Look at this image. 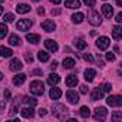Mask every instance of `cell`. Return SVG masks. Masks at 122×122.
<instances>
[{
    "instance_id": "cell-40",
    "label": "cell",
    "mask_w": 122,
    "mask_h": 122,
    "mask_svg": "<svg viewBox=\"0 0 122 122\" xmlns=\"http://www.w3.org/2000/svg\"><path fill=\"white\" fill-rule=\"evenodd\" d=\"M81 93H82V95H86V93H88V86H86V85H82V86H81Z\"/></svg>"
},
{
    "instance_id": "cell-15",
    "label": "cell",
    "mask_w": 122,
    "mask_h": 122,
    "mask_svg": "<svg viewBox=\"0 0 122 122\" xmlns=\"http://www.w3.org/2000/svg\"><path fill=\"white\" fill-rule=\"evenodd\" d=\"M112 37H113L115 40H119V39L122 37V27H121L119 25H116V26L112 27Z\"/></svg>"
},
{
    "instance_id": "cell-8",
    "label": "cell",
    "mask_w": 122,
    "mask_h": 122,
    "mask_svg": "<svg viewBox=\"0 0 122 122\" xmlns=\"http://www.w3.org/2000/svg\"><path fill=\"white\" fill-rule=\"evenodd\" d=\"M66 99H68L69 103L76 105V103L79 102V93H78L76 91H73V89H69V91L66 92Z\"/></svg>"
},
{
    "instance_id": "cell-2",
    "label": "cell",
    "mask_w": 122,
    "mask_h": 122,
    "mask_svg": "<svg viewBox=\"0 0 122 122\" xmlns=\"http://www.w3.org/2000/svg\"><path fill=\"white\" fill-rule=\"evenodd\" d=\"M88 22L92 25V26H99L102 23V16L99 15V12L96 10H89L88 12Z\"/></svg>"
},
{
    "instance_id": "cell-23",
    "label": "cell",
    "mask_w": 122,
    "mask_h": 122,
    "mask_svg": "<svg viewBox=\"0 0 122 122\" xmlns=\"http://www.w3.org/2000/svg\"><path fill=\"white\" fill-rule=\"evenodd\" d=\"M83 19H85V15H83V13H81V12H78V13L72 15V22H73V23H76V25H81V23L83 22Z\"/></svg>"
},
{
    "instance_id": "cell-6",
    "label": "cell",
    "mask_w": 122,
    "mask_h": 122,
    "mask_svg": "<svg viewBox=\"0 0 122 122\" xmlns=\"http://www.w3.org/2000/svg\"><path fill=\"white\" fill-rule=\"evenodd\" d=\"M106 116H108V111H106V108H103V106H99V108H96L95 109V113H93V118H95V121H105L106 119Z\"/></svg>"
},
{
    "instance_id": "cell-41",
    "label": "cell",
    "mask_w": 122,
    "mask_h": 122,
    "mask_svg": "<svg viewBox=\"0 0 122 122\" xmlns=\"http://www.w3.org/2000/svg\"><path fill=\"white\" fill-rule=\"evenodd\" d=\"M25 57H26V62H29V63H32V62H33V56H32V55L26 53V55H25Z\"/></svg>"
},
{
    "instance_id": "cell-52",
    "label": "cell",
    "mask_w": 122,
    "mask_h": 122,
    "mask_svg": "<svg viewBox=\"0 0 122 122\" xmlns=\"http://www.w3.org/2000/svg\"><path fill=\"white\" fill-rule=\"evenodd\" d=\"M0 3H3V0H0Z\"/></svg>"
},
{
    "instance_id": "cell-10",
    "label": "cell",
    "mask_w": 122,
    "mask_h": 122,
    "mask_svg": "<svg viewBox=\"0 0 122 122\" xmlns=\"http://www.w3.org/2000/svg\"><path fill=\"white\" fill-rule=\"evenodd\" d=\"M22 68H23V63L20 62V60H19L17 57L12 59V62H10V71H13V72H17V71H20Z\"/></svg>"
},
{
    "instance_id": "cell-9",
    "label": "cell",
    "mask_w": 122,
    "mask_h": 122,
    "mask_svg": "<svg viewBox=\"0 0 122 122\" xmlns=\"http://www.w3.org/2000/svg\"><path fill=\"white\" fill-rule=\"evenodd\" d=\"M42 29L45 30V32H47V33H52L55 29H56V25H55V22L53 20H45L43 23H42Z\"/></svg>"
},
{
    "instance_id": "cell-21",
    "label": "cell",
    "mask_w": 122,
    "mask_h": 122,
    "mask_svg": "<svg viewBox=\"0 0 122 122\" xmlns=\"http://www.w3.org/2000/svg\"><path fill=\"white\" fill-rule=\"evenodd\" d=\"M96 76V71L95 69H86L85 71V81L86 82H92Z\"/></svg>"
},
{
    "instance_id": "cell-13",
    "label": "cell",
    "mask_w": 122,
    "mask_h": 122,
    "mask_svg": "<svg viewBox=\"0 0 122 122\" xmlns=\"http://www.w3.org/2000/svg\"><path fill=\"white\" fill-rule=\"evenodd\" d=\"M65 82H66V86H68V88H75V86L78 85V82H79V81H78L76 75H69V76L66 78V81H65Z\"/></svg>"
},
{
    "instance_id": "cell-36",
    "label": "cell",
    "mask_w": 122,
    "mask_h": 122,
    "mask_svg": "<svg viewBox=\"0 0 122 122\" xmlns=\"http://www.w3.org/2000/svg\"><path fill=\"white\" fill-rule=\"evenodd\" d=\"M83 3L88 6V7H93L96 5V0H83Z\"/></svg>"
},
{
    "instance_id": "cell-32",
    "label": "cell",
    "mask_w": 122,
    "mask_h": 122,
    "mask_svg": "<svg viewBox=\"0 0 122 122\" xmlns=\"http://www.w3.org/2000/svg\"><path fill=\"white\" fill-rule=\"evenodd\" d=\"M25 103H27V105H30V106H35L36 103H37V99H35V98H30V96H25Z\"/></svg>"
},
{
    "instance_id": "cell-24",
    "label": "cell",
    "mask_w": 122,
    "mask_h": 122,
    "mask_svg": "<svg viewBox=\"0 0 122 122\" xmlns=\"http://www.w3.org/2000/svg\"><path fill=\"white\" fill-rule=\"evenodd\" d=\"M102 96H103V92L101 91V88H95V89L92 91V95H91L92 101H98V99H102Z\"/></svg>"
},
{
    "instance_id": "cell-49",
    "label": "cell",
    "mask_w": 122,
    "mask_h": 122,
    "mask_svg": "<svg viewBox=\"0 0 122 122\" xmlns=\"http://www.w3.org/2000/svg\"><path fill=\"white\" fill-rule=\"evenodd\" d=\"M2 13H3V7H2V6H0V15H2Z\"/></svg>"
},
{
    "instance_id": "cell-35",
    "label": "cell",
    "mask_w": 122,
    "mask_h": 122,
    "mask_svg": "<svg viewBox=\"0 0 122 122\" xmlns=\"http://www.w3.org/2000/svg\"><path fill=\"white\" fill-rule=\"evenodd\" d=\"M101 91L105 93V92H111L112 91V85L111 83H103L102 86H101Z\"/></svg>"
},
{
    "instance_id": "cell-30",
    "label": "cell",
    "mask_w": 122,
    "mask_h": 122,
    "mask_svg": "<svg viewBox=\"0 0 122 122\" xmlns=\"http://www.w3.org/2000/svg\"><path fill=\"white\" fill-rule=\"evenodd\" d=\"M79 113H81L82 118H89V116H91V109H89L88 106H82V108L79 109Z\"/></svg>"
},
{
    "instance_id": "cell-11",
    "label": "cell",
    "mask_w": 122,
    "mask_h": 122,
    "mask_svg": "<svg viewBox=\"0 0 122 122\" xmlns=\"http://www.w3.org/2000/svg\"><path fill=\"white\" fill-rule=\"evenodd\" d=\"M45 46H46V49H47L49 52H57V49H59L57 43H56L55 40H52V39L45 40Z\"/></svg>"
},
{
    "instance_id": "cell-51",
    "label": "cell",
    "mask_w": 122,
    "mask_h": 122,
    "mask_svg": "<svg viewBox=\"0 0 122 122\" xmlns=\"http://www.w3.org/2000/svg\"><path fill=\"white\" fill-rule=\"evenodd\" d=\"M33 2H40V0H33Z\"/></svg>"
},
{
    "instance_id": "cell-22",
    "label": "cell",
    "mask_w": 122,
    "mask_h": 122,
    "mask_svg": "<svg viewBox=\"0 0 122 122\" xmlns=\"http://www.w3.org/2000/svg\"><path fill=\"white\" fill-rule=\"evenodd\" d=\"M16 12L17 13H20V15H25V13H29L30 12V6L29 5H17L16 6Z\"/></svg>"
},
{
    "instance_id": "cell-4",
    "label": "cell",
    "mask_w": 122,
    "mask_h": 122,
    "mask_svg": "<svg viewBox=\"0 0 122 122\" xmlns=\"http://www.w3.org/2000/svg\"><path fill=\"white\" fill-rule=\"evenodd\" d=\"M32 26H33V22H32L30 19H22V20H19V22L16 23L17 30H22V32H27V30H30Z\"/></svg>"
},
{
    "instance_id": "cell-12",
    "label": "cell",
    "mask_w": 122,
    "mask_h": 122,
    "mask_svg": "<svg viewBox=\"0 0 122 122\" xmlns=\"http://www.w3.org/2000/svg\"><path fill=\"white\" fill-rule=\"evenodd\" d=\"M60 82V76L57 75V73H50L49 76H47V83L50 85V86H55V85H57Z\"/></svg>"
},
{
    "instance_id": "cell-26",
    "label": "cell",
    "mask_w": 122,
    "mask_h": 122,
    "mask_svg": "<svg viewBox=\"0 0 122 122\" xmlns=\"http://www.w3.org/2000/svg\"><path fill=\"white\" fill-rule=\"evenodd\" d=\"M75 66V60L72 57H65L63 59V68L65 69H72Z\"/></svg>"
},
{
    "instance_id": "cell-7",
    "label": "cell",
    "mask_w": 122,
    "mask_h": 122,
    "mask_svg": "<svg viewBox=\"0 0 122 122\" xmlns=\"http://www.w3.org/2000/svg\"><path fill=\"white\" fill-rule=\"evenodd\" d=\"M109 45H111V39L106 37V36H101V37L96 40V47H98L99 50H106V49L109 47Z\"/></svg>"
},
{
    "instance_id": "cell-31",
    "label": "cell",
    "mask_w": 122,
    "mask_h": 122,
    "mask_svg": "<svg viewBox=\"0 0 122 122\" xmlns=\"http://www.w3.org/2000/svg\"><path fill=\"white\" fill-rule=\"evenodd\" d=\"M7 26L5 25V23H0V39H5L6 37V35H7Z\"/></svg>"
},
{
    "instance_id": "cell-46",
    "label": "cell",
    "mask_w": 122,
    "mask_h": 122,
    "mask_svg": "<svg viewBox=\"0 0 122 122\" xmlns=\"http://www.w3.org/2000/svg\"><path fill=\"white\" fill-rule=\"evenodd\" d=\"M50 3H53V5H59L60 2H62V0H49Z\"/></svg>"
},
{
    "instance_id": "cell-50",
    "label": "cell",
    "mask_w": 122,
    "mask_h": 122,
    "mask_svg": "<svg viewBox=\"0 0 122 122\" xmlns=\"http://www.w3.org/2000/svg\"><path fill=\"white\" fill-rule=\"evenodd\" d=\"M2 79H3V73H2V72H0V81H2Z\"/></svg>"
},
{
    "instance_id": "cell-48",
    "label": "cell",
    "mask_w": 122,
    "mask_h": 122,
    "mask_svg": "<svg viewBox=\"0 0 122 122\" xmlns=\"http://www.w3.org/2000/svg\"><path fill=\"white\" fill-rule=\"evenodd\" d=\"M33 73H35V75H40V73H42V71H39V69H36V71H35Z\"/></svg>"
},
{
    "instance_id": "cell-18",
    "label": "cell",
    "mask_w": 122,
    "mask_h": 122,
    "mask_svg": "<svg viewBox=\"0 0 122 122\" xmlns=\"http://www.w3.org/2000/svg\"><path fill=\"white\" fill-rule=\"evenodd\" d=\"M26 40L30 42V43H33V45H37L40 42V36L36 35V33H27L26 35Z\"/></svg>"
},
{
    "instance_id": "cell-29",
    "label": "cell",
    "mask_w": 122,
    "mask_h": 122,
    "mask_svg": "<svg viewBox=\"0 0 122 122\" xmlns=\"http://www.w3.org/2000/svg\"><path fill=\"white\" fill-rule=\"evenodd\" d=\"M75 46H76V49L83 50V49L86 47V42H85L83 39H75Z\"/></svg>"
},
{
    "instance_id": "cell-43",
    "label": "cell",
    "mask_w": 122,
    "mask_h": 122,
    "mask_svg": "<svg viewBox=\"0 0 122 122\" xmlns=\"http://www.w3.org/2000/svg\"><path fill=\"white\" fill-rule=\"evenodd\" d=\"M37 113H39V116H45V115L47 113V111H46V109H39Z\"/></svg>"
},
{
    "instance_id": "cell-16",
    "label": "cell",
    "mask_w": 122,
    "mask_h": 122,
    "mask_svg": "<svg viewBox=\"0 0 122 122\" xmlns=\"http://www.w3.org/2000/svg\"><path fill=\"white\" fill-rule=\"evenodd\" d=\"M25 81H26V75H25V73H17V75L13 78V85L20 86V85L25 83Z\"/></svg>"
},
{
    "instance_id": "cell-14",
    "label": "cell",
    "mask_w": 122,
    "mask_h": 122,
    "mask_svg": "<svg viewBox=\"0 0 122 122\" xmlns=\"http://www.w3.org/2000/svg\"><path fill=\"white\" fill-rule=\"evenodd\" d=\"M102 13H103L105 17H112V15H113V7H112L111 5L105 3V5L102 6Z\"/></svg>"
},
{
    "instance_id": "cell-44",
    "label": "cell",
    "mask_w": 122,
    "mask_h": 122,
    "mask_svg": "<svg viewBox=\"0 0 122 122\" xmlns=\"http://www.w3.org/2000/svg\"><path fill=\"white\" fill-rule=\"evenodd\" d=\"M50 68H52L53 71H55V69L57 68V62H56V60H53V62H52V65H50Z\"/></svg>"
},
{
    "instance_id": "cell-20",
    "label": "cell",
    "mask_w": 122,
    "mask_h": 122,
    "mask_svg": "<svg viewBox=\"0 0 122 122\" xmlns=\"http://www.w3.org/2000/svg\"><path fill=\"white\" fill-rule=\"evenodd\" d=\"M65 7H68V9H79L81 7V2L79 0H66Z\"/></svg>"
},
{
    "instance_id": "cell-3",
    "label": "cell",
    "mask_w": 122,
    "mask_h": 122,
    "mask_svg": "<svg viewBox=\"0 0 122 122\" xmlns=\"http://www.w3.org/2000/svg\"><path fill=\"white\" fill-rule=\"evenodd\" d=\"M30 92H32L33 95H36V96L43 95V92H45V85H43V82H42V81H33V82H30Z\"/></svg>"
},
{
    "instance_id": "cell-33",
    "label": "cell",
    "mask_w": 122,
    "mask_h": 122,
    "mask_svg": "<svg viewBox=\"0 0 122 122\" xmlns=\"http://www.w3.org/2000/svg\"><path fill=\"white\" fill-rule=\"evenodd\" d=\"M3 20H5L6 23H12V22L15 20V15H13V13H6V15L3 16Z\"/></svg>"
},
{
    "instance_id": "cell-19",
    "label": "cell",
    "mask_w": 122,
    "mask_h": 122,
    "mask_svg": "<svg viewBox=\"0 0 122 122\" xmlns=\"http://www.w3.org/2000/svg\"><path fill=\"white\" fill-rule=\"evenodd\" d=\"M49 96H50V99L56 101V99H59L60 96H62V91H60L59 88H52L50 92H49Z\"/></svg>"
},
{
    "instance_id": "cell-27",
    "label": "cell",
    "mask_w": 122,
    "mask_h": 122,
    "mask_svg": "<svg viewBox=\"0 0 122 122\" xmlns=\"http://www.w3.org/2000/svg\"><path fill=\"white\" fill-rule=\"evenodd\" d=\"M12 55H13V52L10 49H7L5 46H0V56L2 57H12Z\"/></svg>"
},
{
    "instance_id": "cell-38",
    "label": "cell",
    "mask_w": 122,
    "mask_h": 122,
    "mask_svg": "<svg viewBox=\"0 0 122 122\" xmlns=\"http://www.w3.org/2000/svg\"><path fill=\"white\" fill-rule=\"evenodd\" d=\"M83 59L88 60V62H93V57H92L91 53H85V55H83Z\"/></svg>"
},
{
    "instance_id": "cell-17",
    "label": "cell",
    "mask_w": 122,
    "mask_h": 122,
    "mask_svg": "<svg viewBox=\"0 0 122 122\" xmlns=\"http://www.w3.org/2000/svg\"><path fill=\"white\" fill-rule=\"evenodd\" d=\"M20 113H22V116L23 118H33V115H35V109H33V106H26V108H23L22 111H20Z\"/></svg>"
},
{
    "instance_id": "cell-39",
    "label": "cell",
    "mask_w": 122,
    "mask_h": 122,
    "mask_svg": "<svg viewBox=\"0 0 122 122\" xmlns=\"http://www.w3.org/2000/svg\"><path fill=\"white\" fill-rule=\"evenodd\" d=\"M3 93H5V98H6V101H9V99L12 98V93H10V91H9V89H5V92H3Z\"/></svg>"
},
{
    "instance_id": "cell-45",
    "label": "cell",
    "mask_w": 122,
    "mask_h": 122,
    "mask_svg": "<svg viewBox=\"0 0 122 122\" xmlns=\"http://www.w3.org/2000/svg\"><path fill=\"white\" fill-rule=\"evenodd\" d=\"M37 13H39V15H45V9H43V7H39V9H37Z\"/></svg>"
},
{
    "instance_id": "cell-25",
    "label": "cell",
    "mask_w": 122,
    "mask_h": 122,
    "mask_svg": "<svg viewBox=\"0 0 122 122\" xmlns=\"http://www.w3.org/2000/svg\"><path fill=\"white\" fill-rule=\"evenodd\" d=\"M9 43H10L12 46H20L22 40H20V37H19L17 35H10V37H9Z\"/></svg>"
},
{
    "instance_id": "cell-1",
    "label": "cell",
    "mask_w": 122,
    "mask_h": 122,
    "mask_svg": "<svg viewBox=\"0 0 122 122\" xmlns=\"http://www.w3.org/2000/svg\"><path fill=\"white\" fill-rule=\"evenodd\" d=\"M53 115L59 119H68V113H69V109L65 106V105H60V103H56L53 105Z\"/></svg>"
},
{
    "instance_id": "cell-34",
    "label": "cell",
    "mask_w": 122,
    "mask_h": 122,
    "mask_svg": "<svg viewBox=\"0 0 122 122\" xmlns=\"http://www.w3.org/2000/svg\"><path fill=\"white\" fill-rule=\"evenodd\" d=\"M121 119H122V112L118 111V112H113V113H112V121H113V122H118V121H121Z\"/></svg>"
},
{
    "instance_id": "cell-37",
    "label": "cell",
    "mask_w": 122,
    "mask_h": 122,
    "mask_svg": "<svg viewBox=\"0 0 122 122\" xmlns=\"http://www.w3.org/2000/svg\"><path fill=\"white\" fill-rule=\"evenodd\" d=\"M105 57H106V60H109V62H113V60H115V55L112 52H108Z\"/></svg>"
},
{
    "instance_id": "cell-47",
    "label": "cell",
    "mask_w": 122,
    "mask_h": 122,
    "mask_svg": "<svg viewBox=\"0 0 122 122\" xmlns=\"http://www.w3.org/2000/svg\"><path fill=\"white\" fill-rule=\"evenodd\" d=\"M116 5H118L119 7H122V0H116Z\"/></svg>"
},
{
    "instance_id": "cell-5",
    "label": "cell",
    "mask_w": 122,
    "mask_h": 122,
    "mask_svg": "<svg viewBox=\"0 0 122 122\" xmlns=\"http://www.w3.org/2000/svg\"><path fill=\"white\" fill-rule=\"evenodd\" d=\"M106 103L109 106H115V108H119L122 105V96L121 95H111L106 98Z\"/></svg>"
},
{
    "instance_id": "cell-42",
    "label": "cell",
    "mask_w": 122,
    "mask_h": 122,
    "mask_svg": "<svg viewBox=\"0 0 122 122\" xmlns=\"http://www.w3.org/2000/svg\"><path fill=\"white\" fill-rule=\"evenodd\" d=\"M115 20H116L118 23H122V13H121V12L116 15V19H115Z\"/></svg>"
},
{
    "instance_id": "cell-28",
    "label": "cell",
    "mask_w": 122,
    "mask_h": 122,
    "mask_svg": "<svg viewBox=\"0 0 122 122\" xmlns=\"http://www.w3.org/2000/svg\"><path fill=\"white\" fill-rule=\"evenodd\" d=\"M37 59L40 60V62H47L49 60V53L45 52V50H39L37 52Z\"/></svg>"
}]
</instances>
